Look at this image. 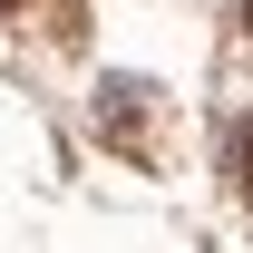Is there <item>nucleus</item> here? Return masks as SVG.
<instances>
[{
    "label": "nucleus",
    "mask_w": 253,
    "mask_h": 253,
    "mask_svg": "<svg viewBox=\"0 0 253 253\" xmlns=\"http://www.w3.org/2000/svg\"><path fill=\"white\" fill-rule=\"evenodd\" d=\"M224 175H234V185H253V117L234 126V146H224Z\"/></svg>",
    "instance_id": "obj_1"
},
{
    "label": "nucleus",
    "mask_w": 253,
    "mask_h": 253,
    "mask_svg": "<svg viewBox=\"0 0 253 253\" xmlns=\"http://www.w3.org/2000/svg\"><path fill=\"white\" fill-rule=\"evenodd\" d=\"M0 10H20V0H0Z\"/></svg>",
    "instance_id": "obj_2"
},
{
    "label": "nucleus",
    "mask_w": 253,
    "mask_h": 253,
    "mask_svg": "<svg viewBox=\"0 0 253 253\" xmlns=\"http://www.w3.org/2000/svg\"><path fill=\"white\" fill-rule=\"evenodd\" d=\"M244 10H253V0H244Z\"/></svg>",
    "instance_id": "obj_3"
}]
</instances>
